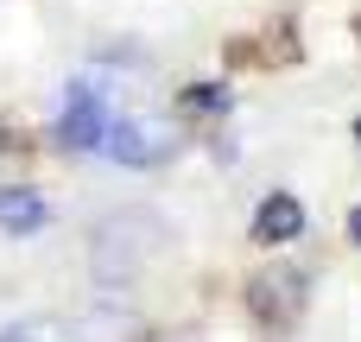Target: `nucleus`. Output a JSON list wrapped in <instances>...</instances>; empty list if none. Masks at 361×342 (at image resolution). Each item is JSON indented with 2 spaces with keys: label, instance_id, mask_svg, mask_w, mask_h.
<instances>
[{
  "label": "nucleus",
  "instance_id": "1",
  "mask_svg": "<svg viewBox=\"0 0 361 342\" xmlns=\"http://www.w3.org/2000/svg\"><path fill=\"white\" fill-rule=\"evenodd\" d=\"M121 108V83L108 70H82L70 89H63V114H57V140L70 152H102L108 140V121Z\"/></svg>",
  "mask_w": 361,
  "mask_h": 342
},
{
  "label": "nucleus",
  "instance_id": "6",
  "mask_svg": "<svg viewBox=\"0 0 361 342\" xmlns=\"http://www.w3.org/2000/svg\"><path fill=\"white\" fill-rule=\"evenodd\" d=\"M0 342H70L63 336V324H51V317H19V324H6Z\"/></svg>",
  "mask_w": 361,
  "mask_h": 342
},
{
  "label": "nucleus",
  "instance_id": "5",
  "mask_svg": "<svg viewBox=\"0 0 361 342\" xmlns=\"http://www.w3.org/2000/svg\"><path fill=\"white\" fill-rule=\"evenodd\" d=\"M222 108H228V89L222 83H190L178 95V114H222Z\"/></svg>",
  "mask_w": 361,
  "mask_h": 342
},
{
  "label": "nucleus",
  "instance_id": "3",
  "mask_svg": "<svg viewBox=\"0 0 361 342\" xmlns=\"http://www.w3.org/2000/svg\"><path fill=\"white\" fill-rule=\"evenodd\" d=\"M298 235H305V203L286 197V190H273V197L254 209V241H260V248H286V241H298Z\"/></svg>",
  "mask_w": 361,
  "mask_h": 342
},
{
  "label": "nucleus",
  "instance_id": "8",
  "mask_svg": "<svg viewBox=\"0 0 361 342\" xmlns=\"http://www.w3.org/2000/svg\"><path fill=\"white\" fill-rule=\"evenodd\" d=\"M355 140H361V121H355Z\"/></svg>",
  "mask_w": 361,
  "mask_h": 342
},
{
  "label": "nucleus",
  "instance_id": "2",
  "mask_svg": "<svg viewBox=\"0 0 361 342\" xmlns=\"http://www.w3.org/2000/svg\"><path fill=\"white\" fill-rule=\"evenodd\" d=\"M171 146H178V127L165 114H152V108H127V95H121V108L108 121V140H102V159L146 171V165H165Z\"/></svg>",
  "mask_w": 361,
  "mask_h": 342
},
{
  "label": "nucleus",
  "instance_id": "7",
  "mask_svg": "<svg viewBox=\"0 0 361 342\" xmlns=\"http://www.w3.org/2000/svg\"><path fill=\"white\" fill-rule=\"evenodd\" d=\"M349 241L361 248V209H349Z\"/></svg>",
  "mask_w": 361,
  "mask_h": 342
},
{
  "label": "nucleus",
  "instance_id": "4",
  "mask_svg": "<svg viewBox=\"0 0 361 342\" xmlns=\"http://www.w3.org/2000/svg\"><path fill=\"white\" fill-rule=\"evenodd\" d=\"M44 222H51V209H44L38 190H25V184H0V235L25 241V235H38Z\"/></svg>",
  "mask_w": 361,
  "mask_h": 342
}]
</instances>
